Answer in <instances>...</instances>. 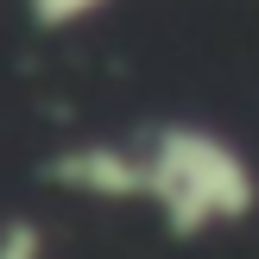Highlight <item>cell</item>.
Wrapping results in <instances>:
<instances>
[{
    "label": "cell",
    "instance_id": "obj_1",
    "mask_svg": "<svg viewBox=\"0 0 259 259\" xmlns=\"http://www.w3.org/2000/svg\"><path fill=\"white\" fill-rule=\"evenodd\" d=\"M133 146V209L158 215L171 240H209L259 215V171L209 120H152Z\"/></svg>",
    "mask_w": 259,
    "mask_h": 259
},
{
    "label": "cell",
    "instance_id": "obj_2",
    "mask_svg": "<svg viewBox=\"0 0 259 259\" xmlns=\"http://www.w3.org/2000/svg\"><path fill=\"white\" fill-rule=\"evenodd\" d=\"M32 32H76V25H95L101 13H114L120 0H19Z\"/></svg>",
    "mask_w": 259,
    "mask_h": 259
},
{
    "label": "cell",
    "instance_id": "obj_3",
    "mask_svg": "<svg viewBox=\"0 0 259 259\" xmlns=\"http://www.w3.org/2000/svg\"><path fill=\"white\" fill-rule=\"evenodd\" d=\"M0 259H51V234L32 215H0Z\"/></svg>",
    "mask_w": 259,
    "mask_h": 259
}]
</instances>
